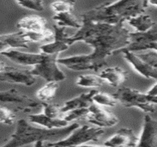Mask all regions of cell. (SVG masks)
Here are the masks:
<instances>
[{
	"label": "cell",
	"mask_w": 157,
	"mask_h": 147,
	"mask_svg": "<svg viewBox=\"0 0 157 147\" xmlns=\"http://www.w3.org/2000/svg\"><path fill=\"white\" fill-rule=\"evenodd\" d=\"M130 34L124 24L112 25L82 19L81 28L70 36L69 43L72 46L77 41H83L92 47L93 52L89 54L60 58L58 64L75 72H98L107 64L108 57L120 54L129 46Z\"/></svg>",
	"instance_id": "1"
},
{
	"label": "cell",
	"mask_w": 157,
	"mask_h": 147,
	"mask_svg": "<svg viewBox=\"0 0 157 147\" xmlns=\"http://www.w3.org/2000/svg\"><path fill=\"white\" fill-rule=\"evenodd\" d=\"M148 5V1L141 0L108 2L83 13L81 17L93 22L117 25L144 14Z\"/></svg>",
	"instance_id": "2"
},
{
	"label": "cell",
	"mask_w": 157,
	"mask_h": 147,
	"mask_svg": "<svg viewBox=\"0 0 157 147\" xmlns=\"http://www.w3.org/2000/svg\"><path fill=\"white\" fill-rule=\"evenodd\" d=\"M78 127H80L79 124L73 123L64 128L49 130L36 127L25 119H20L17 121L16 131L2 147H21L38 141L58 142L67 138Z\"/></svg>",
	"instance_id": "3"
},
{
	"label": "cell",
	"mask_w": 157,
	"mask_h": 147,
	"mask_svg": "<svg viewBox=\"0 0 157 147\" xmlns=\"http://www.w3.org/2000/svg\"><path fill=\"white\" fill-rule=\"evenodd\" d=\"M140 52L122 50L123 57L139 74L147 79L157 80V51L147 50Z\"/></svg>",
	"instance_id": "4"
},
{
	"label": "cell",
	"mask_w": 157,
	"mask_h": 147,
	"mask_svg": "<svg viewBox=\"0 0 157 147\" xmlns=\"http://www.w3.org/2000/svg\"><path fill=\"white\" fill-rule=\"evenodd\" d=\"M113 96L125 108H137L145 112H154L157 105V96L144 94L129 87H123L114 92Z\"/></svg>",
	"instance_id": "5"
},
{
	"label": "cell",
	"mask_w": 157,
	"mask_h": 147,
	"mask_svg": "<svg viewBox=\"0 0 157 147\" xmlns=\"http://www.w3.org/2000/svg\"><path fill=\"white\" fill-rule=\"evenodd\" d=\"M104 133L102 127H92L87 125L78 127L67 138L55 143H48V147H77L89 141H98Z\"/></svg>",
	"instance_id": "6"
},
{
	"label": "cell",
	"mask_w": 157,
	"mask_h": 147,
	"mask_svg": "<svg viewBox=\"0 0 157 147\" xmlns=\"http://www.w3.org/2000/svg\"><path fill=\"white\" fill-rule=\"evenodd\" d=\"M58 54H46L42 62L35 66L30 70V73L35 77H41L48 82L63 81L66 79V74L58 66Z\"/></svg>",
	"instance_id": "7"
},
{
	"label": "cell",
	"mask_w": 157,
	"mask_h": 147,
	"mask_svg": "<svg viewBox=\"0 0 157 147\" xmlns=\"http://www.w3.org/2000/svg\"><path fill=\"white\" fill-rule=\"evenodd\" d=\"M0 80L10 83H17L31 86L36 82L35 76L30 73V70L18 68L10 66L1 61L0 63Z\"/></svg>",
	"instance_id": "8"
},
{
	"label": "cell",
	"mask_w": 157,
	"mask_h": 147,
	"mask_svg": "<svg viewBox=\"0 0 157 147\" xmlns=\"http://www.w3.org/2000/svg\"><path fill=\"white\" fill-rule=\"evenodd\" d=\"M89 113L86 120L99 127H111L117 124L118 118L103 106L95 104L94 102L89 108Z\"/></svg>",
	"instance_id": "9"
},
{
	"label": "cell",
	"mask_w": 157,
	"mask_h": 147,
	"mask_svg": "<svg viewBox=\"0 0 157 147\" xmlns=\"http://www.w3.org/2000/svg\"><path fill=\"white\" fill-rule=\"evenodd\" d=\"M54 40L52 42L40 46L41 53L46 54H59L60 52L68 50L71 46L69 43V36L66 32L65 27H61L55 24Z\"/></svg>",
	"instance_id": "10"
},
{
	"label": "cell",
	"mask_w": 157,
	"mask_h": 147,
	"mask_svg": "<svg viewBox=\"0 0 157 147\" xmlns=\"http://www.w3.org/2000/svg\"><path fill=\"white\" fill-rule=\"evenodd\" d=\"M0 99L2 102L6 103H15V104L20 105L18 110H21L27 112H30L31 110L34 108H37L39 106V104L29 97L19 91L16 88H10L8 90L2 91L0 93Z\"/></svg>",
	"instance_id": "11"
},
{
	"label": "cell",
	"mask_w": 157,
	"mask_h": 147,
	"mask_svg": "<svg viewBox=\"0 0 157 147\" xmlns=\"http://www.w3.org/2000/svg\"><path fill=\"white\" fill-rule=\"evenodd\" d=\"M157 42V23L145 32H131L130 44L125 50L131 52H142L149 44Z\"/></svg>",
	"instance_id": "12"
},
{
	"label": "cell",
	"mask_w": 157,
	"mask_h": 147,
	"mask_svg": "<svg viewBox=\"0 0 157 147\" xmlns=\"http://www.w3.org/2000/svg\"><path fill=\"white\" fill-rule=\"evenodd\" d=\"M140 138L135 135L133 130L121 128L104 143V146L106 147H137Z\"/></svg>",
	"instance_id": "13"
},
{
	"label": "cell",
	"mask_w": 157,
	"mask_h": 147,
	"mask_svg": "<svg viewBox=\"0 0 157 147\" xmlns=\"http://www.w3.org/2000/svg\"><path fill=\"white\" fill-rule=\"evenodd\" d=\"M137 147H157V120L147 114Z\"/></svg>",
	"instance_id": "14"
},
{
	"label": "cell",
	"mask_w": 157,
	"mask_h": 147,
	"mask_svg": "<svg viewBox=\"0 0 157 147\" xmlns=\"http://www.w3.org/2000/svg\"><path fill=\"white\" fill-rule=\"evenodd\" d=\"M1 54L17 64L33 67L42 62L45 56L43 53H27L15 50H8L2 52Z\"/></svg>",
	"instance_id": "15"
},
{
	"label": "cell",
	"mask_w": 157,
	"mask_h": 147,
	"mask_svg": "<svg viewBox=\"0 0 157 147\" xmlns=\"http://www.w3.org/2000/svg\"><path fill=\"white\" fill-rule=\"evenodd\" d=\"M30 41L25 36V32L20 30L13 33L4 34L0 36L1 52L13 48H25L29 47Z\"/></svg>",
	"instance_id": "16"
},
{
	"label": "cell",
	"mask_w": 157,
	"mask_h": 147,
	"mask_svg": "<svg viewBox=\"0 0 157 147\" xmlns=\"http://www.w3.org/2000/svg\"><path fill=\"white\" fill-rule=\"evenodd\" d=\"M46 19L38 15H29L23 17L17 24L18 28L25 32H42L47 30Z\"/></svg>",
	"instance_id": "17"
},
{
	"label": "cell",
	"mask_w": 157,
	"mask_h": 147,
	"mask_svg": "<svg viewBox=\"0 0 157 147\" xmlns=\"http://www.w3.org/2000/svg\"><path fill=\"white\" fill-rule=\"evenodd\" d=\"M97 92H98L97 90H91L89 92L81 94L77 97L66 101L63 106L61 107L62 114L76 109L89 108L94 104L93 97L97 94Z\"/></svg>",
	"instance_id": "18"
},
{
	"label": "cell",
	"mask_w": 157,
	"mask_h": 147,
	"mask_svg": "<svg viewBox=\"0 0 157 147\" xmlns=\"http://www.w3.org/2000/svg\"><path fill=\"white\" fill-rule=\"evenodd\" d=\"M99 77L106 81L111 86L119 87L128 78V73L120 67H109L102 71Z\"/></svg>",
	"instance_id": "19"
},
{
	"label": "cell",
	"mask_w": 157,
	"mask_h": 147,
	"mask_svg": "<svg viewBox=\"0 0 157 147\" xmlns=\"http://www.w3.org/2000/svg\"><path fill=\"white\" fill-rule=\"evenodd\" d=\"M29 121L33 124H37L44 127V128L52 130V129H61L67 127L68 122L62 119H52L45 116L44 113L30 114L29 116Z\"/></svg>",
	"instance_id": "20"
},
{
	"label": "cell",
	"mask_w": 157,
	"mask_h": 147,
	"mask_svg": "<svg viewBox=\"0 0 157 147\" xmlns=\"http://www.w3.org/2000/svg\"><path fill=\"white\" fill-rule=\"evenodd\" d=\"M133 27L137 32H145L149 30L155 25L156 22L153 21L149 15L144 13L132 18L127 21Z\"/></svg>",
	"instance_id": "21"
},
{
	"label": "cell",
	"mask_w": 157,
	"mask_h": 147,
	"mask_svg": "<svg viewBox=\"0 0 157 147\" xmlns=\"http://www.w3.org/2000/svg\"><path fill=\"white\" fill-rule=\"evenodd\" d=\"M52 19L56 22V25L61 27H72L81 29L82 23L73 15L72 13H61L54 14Z\"/></svg>",
	"instance_id": "22"
},
{
	"label": "cell",
	"mask_w": 157,
	"mask_h": 147,
	"mask_svg": "<svg viewBox=\"0 0 157 147\" xmlns=\"http://www.w3.org/2000/svg\"><path fill=\"white\" fill-rule=\"evenodd\" d=\"M58 86L59 85L57 82H48L36 93V97L38 100L41 101V102H47L52 100L56 96Z\"/></svg>",
	"instance_id": "23"
},
{
	"label": "cell",
	"mask_w": 157,
	"mask_h": 147,
	"mask_svg": "<svg viewBox=\"0 0 157 147\" xmlns=\"http://www.w3.org/2000/svg\"><path fill=\"white\" fill-rule=\"evenodd\" d=\"M103 79L93 74L80 75L76 80V85L83 88H99L104 83Z\"/></svg>",
	"instance_id": "24"
},
{
	"label": "cell",
	"mask_w": 157,
	"mask_h": 147,
	"mask_svg": "<svg viewBox=\"0 0 157 147\" xmlns=\"http://www.w3.org/2000/svg\"><path fill=\"white\" fill-rule=\"evenodd\" d=\"M93 101L95 104L100 106L105 107H114L118 102V101L113 95L99 91L97 92V94L94 96Z\"/></svg>",
	"instance_id": "25"
},
{
	"label": "cell",
	"mask_w": 157,
	"mask_h": 147,
	"mask_svg": "<svg viewBox=\"0 0 157 147\" xmlns=\"http://www.w3.org/2000/svg\"><path fill=\"white\" fill-rule=\"evenodd\" d=\"M25 36L30 42L52 41L54 40L53 32L49 29L42 32H25Z\"/></svg>",
	"instance_id": "26"
},
{
	"label": "cell",
	"mask_w": 157,
	"mask_h": 147,
	"mask_svg": "<svg viewBox=\"0 0 157 147\" xmlns=\"http://www.w3.org/2000/svg\"><path fill=\"white\" fill-rule=\"evenodd\" d=\"M89 113V108L76 109V110H70V111H68L66 112V113L63 114L61 119L69 123V121H72L75 120L86 119Z\"/></svg>",
	"instance_id": "27"
},
{
	"label": "cell",
	"mask_w": 157,
	"mask_h": 147,
	"mask_svg": "<svg viewBox=\"0 0 157 147\" xmlns=\"http://www.w3.org/2000/svg\"><path fill=\"white\" fill-rule=\"evenodd\" d=\"M75 2L73 1H56L51 3V8L56 13H72Z\"/></svg>",
	"instance_id": "28"
},
{
	"label": "cell",
	"mask_w": 157,
	"mask_h": 147,
	"mask_svg": "<svg viewBox=\"0 0 157 147\" xmlns=\"http://www.w3.org/2000/svg\"><path fill=\"white\" fill-rule=\"evenodd\" d=\"M44 108V114L52 119H61V107L56 104H50L47 102H41Z\"/></svg>",
	"instance_id": "29"
},
{
	"label": "cell",
	"mask_w": 157,
	"mask_h": 147,
	"mask_svg": "<svg viewBox=\"0 0 157 147\" xmlns=\"http://www.w3.org/2000/svg\"><path fill=\"white\" fill-rule=\"evenodd\" d=\"M16 121V115L13 111L5 106L0 108V122L7 125H12Z\"/></svg>",
	"instance_id": "30"
},
{
	"label": "cell",
	"mask_w": 157,
	"mask_h": 147,
	"mask_svg": "<svg viewBox=\"0 0 157 147\" xmlns=\"http://www.w3.org/2000/svg\"><path fill=\"white\" fill-rule=\"evenodd\" d=\"M16 3L24 8L36 11H43L44 9L43 1H16Z\"/></svg>",
	"instance_id": "31"
},
{
	"label": "cell",
	"mask_w": 157,
	"mask_h": 147,
	"mask_svg": "<svg viewBox=\"0 0 157 147\" xmlns=\"http://www.w3.org/2000/svg\"><path fill=\"white\" fill-rule=\"evenodd\" d=\"M147 94H150L151 96H154V97H156L157 96V83H156L152 88L150 89L147 92Z\"/></svg>",
	"instance_id": "32"
},
{
	"label": "cell",
	"mask_w": 157,
	"mask_h": 147,
	"mask_svg": "<svg viewBox=\"0 0 157 147\" xmlns=\"http://www.w3.org/2000/svg\"><path fill=\"white\" fill-rule=\"evenodd\" d=\"M156 50L157 51V42L156 43H151V44H149L148 46H147L145 47V50Z\"/></svg>",
	"instance_id": "33"
},
{
	"label": "cell",
	"mask_w": 157,
	"mask_h": 147,
	"mask_svg": "<svg viewBox=\"0 0 157 147\" xmlns=\"http://www.w3.org/2000/svg\"><path fill=\"white\" fill-rule=\"evenodd\" d=\"M77 147H106V146H98V145H92V144H83V145H81V146H77Z\"/></svg>",
	"instance_id": "34"
},
{
	"label": "cell",
	"mask_w": 157,
	"mask_h": 147,
	"mask_svg": "<svg viewBox=\"0 0 157 147\" xmlns=\"http://www.w3.org/2000/svg\"><path fill=\"white\" fill-rule=\"evenodd\" d=\"M44 141H38L35 143V147H43Z\"/></svg>",
	"instance_id": "35"
},
{
	"label": "cell",
	"mask_w": 157,
	"mask_h": 147,
	"mask_svg": "<svg viewBox=\"0 0 157 147\" xmlns=\"http://www.w3.org/2000/svg\"><path fill=\"white\" fill-rule=\"evenodd\" d=\"M149 5H153V6L157 7V0H153V1H148Z\"/></svg>",
	"instance_id": "36"
}]
</instances>
